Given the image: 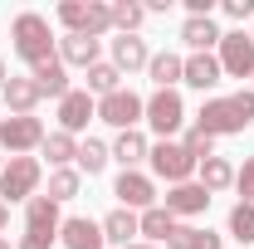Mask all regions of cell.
<instances>
[{
    "mask_svg": "<svg viewBox=\"0 0 254 249\" xmlns=\"http://www.w3.org/2000/svg\"><path fill=\"white\" fill-rule=\"evenodd\" d=\"M254 123V88H240L230 98H205L200 113H195V127L205 137H235Z\"/></svg>",
    "mask_w": 254,
    "mask_h": 249,
    "instance_id": "1",
    "label": "cell"
},
{
    "mask_svg": "<svg viewBox=\"0 0 254 249\" xmlns=\"http://www.w3.org/2000/svg\"><path fill=\"white\" fill-rule=\"evenodd\" d=\"M10 39H15V54L30 63V68H39L44 59H54V30H49V20H44V15H34V10L15 15Z\"/></svg>",
    "mask_w": 254,
    "mask_h": 249,
    "instance_id": "2",
    "label": "cell"
},
{
    "mask_svg": "<svg viewBox=\"0 0 254 249\" xmlns=\"http://www.w3.org/2000/svg\"><path fill=\"white\" fill-rule=\"evenodd\" d=\"M59 205L49 200V195H34V200H25V240L15 249H54V240H59Z\"/></svg>",
    "mask_w": 254,
    "mask_h": 249,
    "instance_id": "3",
    "label": "cell"
},
{
    "mask_svg": "<svg viewBox=\"0 0 254 249\" xmlns=\"http://www.w3.org/2000/svg\"><path fill=\"white\" fill-rule=\"evenodd\" d=\"M39 181H44V161H39V156H10L5 171H0V195H5V205L34 200V195H39Z\"/></svg>",
    "mask_w": 254,
    "mask_h": 249,
    "instance_id": "4",
    "label": "cell"
},
{
    "mask_svg": "<svg viewBox=\"0 0 254 249\" xmlns=\"http://www.w3.org/2000/svg\"><path fill=\"white\" fill-rule=\"evenodd\" d=\"M59 25H68V34H88V39H103L113 30V15L103 0H64L59 5Z\"/></svg>",
    "mask_w": 254,
    "mask_h": 249,
    "instance_id": "5",
    "label": "cell"
},
{
    "mask_svg": "<svg viewBox=\"0 0 254 249\" xmlns=\"http://www.w3.org/2000/svg\"><path fill=\"white\" fill-rule=\"evenodd\" d=\"M147 161H152V171H157L166 186H186L190 176H195V166H200L181 142H157V147L147 152Z\"/></svg>",
    "mask_w": 254,
    "mask_h": 249,
    "instance_id": "6",
    "label": "cell"
},
{
    "mask_svg": "<svg viewBox=\"0 0 254 249\" xmlns=\"http://www.w3.org/2000/svg\"><path fill=\"white\" fill-rule=\"evenodd\" d=\"M147 123H152V132H157L161 142H171V137L181 132V123H186L181 93H176V88H157V93L147 98Z\"/></svg>",
    "mask_w": 254,
    "mask_h": 249,
    "instance_id": "7",
    "label": "cell"
},
{
    "mask_svg": "<svg viewBox=\"0 0 254 249\" xmlns=\"http://www.w3.org/2000/svg\"><path fill=\"white\" fill-rule=\"evenodd\" d=\"M44 123L39 118H0V152H10V156H25V152H39L44 147Z\"/></svg>",
    "mask_w": 254,
    "mask_h": 249,
    "instance_id": "8",
    "label": "cell"
},
{
    "mask_svg": "<svg viewBox=\"0 0 254 249\" xmlns=\"http://www.w3.org/2000/svg\"><path fill=\"white\" fill-rule=\"evenodd\" d=\"M98 118L108 127H118V132H132V127L147 118V98H137L132 88H118V93L98 98Z\"/></svg>",
    "mask_w": 254,
    "mask_h": 249,
    "instance_id": "9",
    "label": "cell"
},
{
    "mask_svg": "<svg viewBox=\"0 0 254 249\" xmlns=\"http://www.w3.org/2000/svg\"><path fill=\"white\" fill-rule=\"evenodd\" d=\"M220 68H225V78H254V39L245 30H230L220 34Z\"/></svg>",
    "mask_w": 254,
    "mask_h": 249,
    "instance_id": "10",
    "label": "cell"
},
{
    "mask_svg": "<svg viewBox=\"0 0 254 249\" xmlns=\"http://www.w3.org/2000/svg\"><path fill=\"white\" fill-rule=\"evenodd\" d=\"M93 118H98V98L88 93V88H68V93L59 98V132L78 137Z\"/></svg>",
    "mask_w": 254,
    "mask_h": 249,
    "instance_id": "11",
    "label": "cell"
},
{
    "mask_svg": "<svg viewBox=\"0 0 254 249\" xmlns=\"http://www.w3.org/2000/svg\"><path fill=\"white\" fill-rule=\"evenodd\" d=\"M113 195L123 200V210H137V215L157 205V186H152V176H142V171H123L118 186H113Z\"/></svg>",
    "mask_w": 254,
    "mask_h": 249,
    "instance_id": "12",
    "label": "cell"
},
{
    "mask_svg": "<svg viewBox=\"0 0 254 249\" xmlns=\"http://www.w3.org/2000/svg\"><path fill=\"white\" fill-rule=\"evenodd\" d=\"M59 245L64 249H108V240H103V225L88 215H73L59 225Z\"/></svg>",
    "mask_w": 254,
    "mask_h": 249,
    "instance_id": "13",
    "label": "cell"
},
{
    "mask_svg": "<svg viewBox=\"0 0 254 249\" xmlns=\"http://www.w3.org/2000/svg\"><path fill=\"white\" fill-rule=\"evenodd\" d=\"M161 205H166L176 220H181V215H205V210H210V190L200 186V181H186V186H171V190H166Z\"/></svg>",
    "mask_w": 254,
    "mask_h": 249,
    "instance_id": "14",
    "label": "cell"
},
{
    "mask_svg": "<svg viewBox=\"0 0 254 249\" xmlns=\"http://www.w3.org/2000/svg\"><path fill=\"white\" fill-rule=\"evenodd\" d=\"M220 78H225V68H220L215 54H186V73H181V83L210 93V88H220Z\"/></svg>",
    "mask_w": 254,
    "mask_h": 249,
    "instance_id": "15",
    "label": "cell"
},
{
    "mask_svg": "<svg viewBox=\"0 0 254 249\" xmlns=\"http://www.w3.org/2000/svg\"><path fill=\"white\" fill-rule=\"evenodd\" d=\"M0 93H5V108H10V118H30L34 108H39V83H34L30 73H25V78H15V73H10V83H5V88H0Z\"/></svg>",
    "mask_w": 254,
    "mask_h": 249,
    "instance_id": "16",
    "label": "cell"
},
{
    "mask_svg": "<svg viewBox=\"0 0 254 249\" xmlns=\"http://www.w3.org/2000/svg\"><path fill=\"white\" fill-rule=\"evenodd\" d=\"M147 63H152L147 39H137V34H118V39H113V68H118V73H137V68H147Z\"/></svg>",
    "mask_w": 254,
    "mask_h": 249,
    "instance_id": "17",
    "label": "cell"
},
{
    "mask_svg": "<svg viewBox=\"0 0 254 249\" xmlns=\"http://www.w3.org/2000/svg\"><path fill=\"white\" fill-rule=\"evenodd\" d=\"M181 39H186L190 54H210V49H220V30H215V20H210V15H186Z\"/></svg>",
    "mask_w": 254,
    "mask_h": 249,
    "instance_id": "18",
    "label": "cell"
},
{
    "mask_svg": "<svg viewBox=\"0 0 254 249\" xmlns=\"http://www.w3.org/2000/svg\"><path fill=\"white\" fill-rule=\"evenodd\" d=\"M59 59H64V68L73 63V68H93L98 63V39H88V34H64L59 39Z\"/></svg>",
    "mask_w": 254,
    "mask_h": 249,
    "instance_id": "19",
    "label": "cell"
},
{
    "mask_svg": "<svg viewBox=\"0 0 254 249\" xmlns=\"http://www.w3.org/2000/svg\"><path fill=\"white\" fill-rule=\"evenodd\" d=\"M98 225H103V240H108V245H118V249L137 245V210H123V205H118L113 215L98 220Z\"/></svg>",
    "mask_w": 254,
    "mask_h": 249,
    "instance_id": "20",
    "label": "cell"
},
{
    "mask_svg": "<svg viewBox=\"0 0 254 249\" xmlns=\"http://www.w3.org/2000/svg\"><path fill=\"white\" fill-rule=\"evenodd\" d=\"M30 78L39 83V93H44V98H64V93H68V68H64L59 54H54V59H44L39 68H30Z\"/></svg>",
    "mask_w": 254,
    "mask_h": 249,
    "instance_id": "21",
    "label": "cell"
},
{
    "mask_svg": "<svg viewBox=\"0 0 254 249\" xmlns=\"http://www.w3.org/2000/svg\"><path fill=\"white\" fill-rule=\"evenodd\" d=\"M108 152H113L118 161H123V171H137V161H147V152H152V142H147V137H142V132L132 127V132H118V142H113Z\"/></svg>",
    "mask_w": 254,
    "mask_h": 249,
    "instance_id": "22",
    "label": "cell"
},
{
    "mask_svg": "<svg viewBox=\"0 0 254 249\" xmlns=\"http://www.w3.org/2000/svg\"><path fill=\"white\" fill-rule=\"evenodd\" d=\"M137 235H147V245L171 240V235H176V215H171L166 205H152V210H142V215H137Z\"/></svg>",
    "mask_w": 254,
    "mask_h": 249,
    "instance_id": "23",
    "label": "cell"
},
{
    "mask_svg": "<svg viewBox=\"0 0 254 249\" xmlns=\"http://www.w3.org/2000/svg\"><path fill=\"white\" fill-rule=\"evenodd\" d=\"M147 73H152V83H157V88H176V83H181V73H186V59H181V54H171V49H161V54H152Z\"/></svg>",
    "mask_w": 254,
    "mask_h": 249,
    "instance_id": "24",
    "label": "cell"
},
{
    "mask_svg": "<svg viewBox=\"0 0 254 249\" xmlns=\"http://www.w3.org/2000/svg\"><path fill=\"white\" fill-rule=\"evenodd\" d=\"M195 176H200V186L210 190V195H215V190H230V186H235V166H230L225 156H205V161L195 166Z\"/></svg>",
    "mask_w": 254,
    "mask_h": 249,
    "instance_id": "25",
    "label": "cell"
},
{
    "mask_svg": "<svg viewBox=\"0 0 254 249\" xmlns=\"http://www.w3.org/2000/svg\"><path fill=\"white\" fill-rule=\"evenodd\" d=\"M39 156H44L54 171H64V166L78 156V137H68V132H49V137H44V147H39Z\"/></svg>",
    "mask_w": 254,
    "mask_h": 249,
    "instance_id": "26",
    "label": "cell"
},
{
    "mask_svg": "<svg viewBox=\"0 0 254 249\" xmlns=\"http://www.w3.org/2000/svg\"><path fill=\"white\" fill-rule=\"evenodd\" d=\"M73 161H78V176H98V171H103V166L113 161V152H108V147H103L98 137H83V142H78V156H73Z\"/></svg>",
    "mask_w": 254,
    "mask_h": 249,
    "instance_id": "27",
    "label": "cell"
},
{
    "mask_svg": "<svg viewBox=\"0 0 254 249\" xmlns=\"http://www.w3.org/2000/svg\"><path fill=\"white\" fill-rule=\"evenodd\" d=\"M166 249H220V235H210L200 225H176V235L166 240Z\"/></svg>",
    "mask_w": 254,
    "mask_h": 249,
    "instance_id": "28",
    "label": "cell"
},
{
    "mask_svg": "<svg viewBox=\"0 0 254 249\" xmlns=\"http://www.w3.org/2000/svg\"><path fill=\"white\" fill-rule=\"evenodd\" d=\"M108 15H113V30H118V34H137V30H142V20H147V10H142L137 0H113Z\"/></svg>",
    "mask_w": 254,
    "mask_h": 249,
    "instance_id": "29",
    "label": "cell"
},
{
    "mask_svg": "<svg viewBox=\"0 0 254 249\" xmlns=\"http://www.w3.org/2000/svg\"><path fill=\"white\" fill-rule=\"evenodd\" d=\"M78 186H83V176H78L73 166H64V171H49V190H44V195H49L54 205H64V200L78 195Z\"/></svg>",
    "mask_w": 254,
    "mask_h": 249,
    "instance_id": "30",
    "label": "cell"
},
{
    "mask_svg": "<svg viewBox=\"0 0 254 249\" xmlns=\"http://www.w3.org/2000/svg\"><path fill=\"white\" fill-rule=\"evenodd\" d=\"M118 78H123V73H118V68H113V63H103V59H98L93 68H88V93H98V98H108V93H118V88H123V83H118Z\"/></svg>",
    "mask_w": 254,
    "mask_h": 249,
    "instance_id": "31",
    "label": "cell"
},
{
    "mask_svg": "<svg viewBox=\"0 0 254 249\" xmlns=\"http://www.w3.org/2000/svg\"><path fill=\"white\" fill-rule=\"evenodd\" d=\"M230 235H235L240 245H254V205L240 200V205L230 210Z\"/></svg>",
    "mask_w": 254,
    "mask_h": 249,
    "instance_id": "32",
    "label": "cell"
},
{
    "mask_svg": "<svg viewBox=\"0 0 254 249\" xmlns=\"http://www.w3.org/2000/svg\"><path fill=\"white\" fill-rule=\"evenodd\" d=\"M181 147H186V152L195 156V161H205V156H215V137H205L200 127H190L186 137H181Z\"/></svg>",
    "mask_w": 254,
    "mask_h": 249,
    "instance_id": "33",
    "label": "cell"
},
{
    "mask_svg": "<svg viewBox=\"0 0 254 249\" xmlns=\"http://www.w3.org/2000/svg\"><path fill=\"white\" fill-rule=\"evenodd\" d=\"M235 190L245 195V205H254V156L245 166H235Z\"/></svg>",
    "mask_w": 254,
    "mask_h": 249,
    "instance_id": "34",
    "label": "cell"
},
{
    "mask_svg": "<svg viewBox=\"0 0 254 249\" xmlns=\"http://www.w3.org/2000/svg\"><path fill=\"white\" fill-rule=\"evenodd\" d=\"M225 15L230 20H254V0H225Z\"/></svg>",
    "mask_w": 254,
    "mask_h": 249,
    "instance_id": "35",
    "label": "cell"
},
{
    "mask_svg": "<svg viewBox=\"0 0 254 249\" xmlns=\"http://www.w3.org/2000/svg\"><path fill=\"white\" fill-rule=\"evenodd\" d=\"M5 225H10V205L0 200V235H5Z\"/></svg>",
    "mask_w": 254,
    "mask_h": 249,
    "instance_id": "36",
    "label": "cell"
},
{
    "mask_svg": "<svg viewBox=\"0 0 254 249\" xmlns=\"http://www.w3.org/2000/svg\"><path fill=\"white\" fill-rule=\"evenodd\" d=\"M5 83H10V68H5V59H0V88H5Z\"/></svg>",
    "mask_w": 254,
    "mask_h": 249,
    "instance_id": "37",
    "label": "cell"
},
{
    "mask_svg": "<svg viewBox=\"0 0 254 249\" xmlns=\"http://www.w3.org/2000/svg\"><path fill=\"white\" fill-rule=\"evenodd\" d=\"M127 249H157V245H147V240H137V245H127Z\"/></svg>",
    "mask_w": 254,
    "mask_h": 249,
    "instance_id": "38",
    "label": "cell"
},
{
    "mask_svg": "<svg viewBox=\"0 0 254 249\" xmlns=\"http://www.w3.org/2000/svg\"><path fill=\"white\" fill-rule=\"evenodd\" d=\"M0 249H10V240H5V235H0Z\"/></svg>",
    "mask_w": 254,
    "mask_h": 249,
    "instance_id": "39",
    "label": "cell"
},
{
    "mask_svg": "<svg viewBox=\"0 0 254 249\" xmlns=\"http://www.w3.org/2000/svg\"><path fill=\"white\" fill-rule=\"evenodd\" d=\"M0 171H5V156H0Z\"/></svg>",
    "mask_w": 254,
    "mask_h": 249,
    "instance_id": "40",
    "label": "cell"
},
{
    "mask_svg": "<svg viewBox=\"0 0 254 249\" xmlns=\"http://www.w3.org/2000/svg\"><path fill=\"white\" fill-rule=\"evenodd\" d=\"M250 25H254V20H250ZM250 39H254V30H250Z\"/></svg>",
    "mask_w": 254,
    "mask_h": 249,
    "instance_id": "41",
    "label": "cell"
}]
</instances>
